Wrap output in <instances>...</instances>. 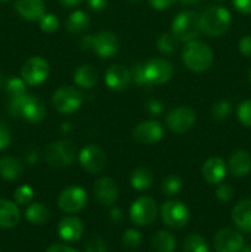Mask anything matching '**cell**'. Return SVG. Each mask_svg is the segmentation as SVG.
I'll return each instance as SVG.
<instances>
[{"instance_id": "cell-1", "label": "cell", "mask_w": 251, "mask_h": 252, "mask_svg": "<svg viewBox=\"0 0 251 252\" xmlns=\"http://www.w3.org/2000/svg\"><path fill=\"white\" fill-rule=\"evenodd\" d=\"M9 112L14 117H21L29 123H41L46 116V108L38 97L30 94L12 98L9 103Z\"/></svg>"}, {"instance_id": "cell-2", "label": "cell", "mask_w": 251, "mask_h": 252, "mask_svg": "<svg viewBox=\"0 0 251 252\" xmlns=\"http://www.w3.org/2000/svg\"><path fill=\"white\" fill-rule=\"evenodd\" d=\"M182 61L189 70L202 73L211 68L213 63V52L204 42L192 39L185 46Z\"/></svg>"}, {"instance_id": "cell-3", "label": "cell", "mask_w": 251, "mask_h": 252, "mask_svg": "<svg viewBox=\"0 0 251 252\" xmlns=\"http://www.w3.org/2000/svg\"><path fill=\"white\" fill-rule=\"evenodd\" d=\"M231 25V15L225 7L212 6L199 17L201 32L207 36L219 37L225 33Z\"/></svg>"}, {"instance_id": "cell-4", "label": "cell", "mask_w": 251, "mask_h": 252, "mask_svg": "<svg viewBox=\"0 0 251 252\" xmlns=\"http://www.w3.org/2000/svg\"><path fill=\"white\" fill-rule=\"evenodd\" d=\"M80 46L84 51H93L100 58H111L120 48L117 36L110 31H101L96 34L83 37Z\"/></svg>"}, {"instance_id": "cell-5", "label": "cell", "mask_w": 251, "mask_h": 252, "mask_svg": "<svg viewBox=\"0 0 251 252\" xmlns=\"http://www.w3.org/2000/svg\"><path fill=\"white\" fill-rule=\"evenodd\" d=\"M76 157V147L70 140H59L47 145L44 159L52 167H66L73 164Z\"/></svg>"}, {"instance_id": "cell-6", "label": "cell", "mask_w": 251, "mask_h": 252, "mask_svg": "<svg viewBox=\"0 0 251 252\" xmlns=\"http://www.w3.org/2000/svg\"><path fill=\"white\" fill-rule=\"evenodd\" d=\"M199 15L194 11L180 12L174 19L171 25L172 33L179 41L189 42L196 38L201 32L199 26Z\"/></svg>"}, {"instance_id": "cell-7", "label": "cell", "mask_w": 251, "mask_h": 252, "mask_svg": "<svg viewBox=\"0 0 251 252\" xmlns=\"http://www.w3.org/2000/svg\"><path fill=\"white\" fill-rule=\"evenodd\" d=\"M83 103V94L74 86H62L52 97V105L59 113L69 115L80 108Z\"/></svg>"}, {"instance_id": "cell-8", "label": "cell", "mask_w": 251, "mask_h": 252, "mask_svg": "<svg viewBox=\"0 0 251 252\" xmlns=\"http://www.w3.org/2000/svg\"><path fill=\"white\" fill-rule=\"evenodd\" d=\"M129 216L135 225H149L157 219V202L148 196L139 197V198L133 202L132 207H130Z\"/></svg>"}, {"instance_id": "cell-9", "label": "cell", "mask_w": 251, "mask_h": 252, "mask_svg": "<svg viewBox=\"0 0 251 252\" xmlns=\"http://www.w3.org/2000/svg\"><path fill=\"white\" fill-rule=\"evenodd\" d=\"M160 216L162 221L169 228L181 229L188 223L189 212L186 204L180 201L165 202L160 209Z\"/></svg>"}, {"instance_id": "cell-10", "label": "cell", "mask_w": 251, "mask_h": 252, "mask_svg": "<svg viewBox=\"0 0 251 252\" xmlns=\"http://www.w3.org/2000/svg\"><path fill=\"white\" fill-rule=\"evenodd\" d=\"M194 122H196V112L187 106H180L169 111L165 117L166 127L171 132L179 133V134L186 133L187 130L191 129Z\"/></svg>"}, {"instance_id": "cell-11", "label": "cell", "mask_w": 251, "mask_h": 252, "mask_svg": "<svg viewBox=\"0 0 251 252\" xmlns=\"http://www.w3.org/2000/svg\"><path fill=\"white\" fill-rule=\"evenodd\" d=\"M144 73L150 86L167 83L174 75V65L167 59L154 58L144 64Z\"/></svg>"}, {"instance_id": "cell-12", "label": "cell", "mask_w": 251, "mask_h": 252, "mask_svg": "<svg viewBox=\"0 0 251 252\" xmlns=\"http://www.w3.org/2000/svg\"><path fill=\"white\" fill-rule=\"evenodd\" d=\"M49 74V65L42 57H32L27 59L21 69L22 80L26 85L37 86L43 83Z\"/></svg>"}, {"instance_id": "cell-13", "label": "cell", "mask_w": 251, "mask_h": 252, "mask_svg": "<svg viewBox=\"0 0 251 252\" xmlns=\"http://www.w3.org/2000/svg\"><path fill=\"white\" fill-rule=\"evenodd\" d=\"M88 203V194L81 187L69 186L61 192L58 206L65 213H78Z\"/></svg>"}, {"instance_id": "cell-14", "label": "cell", "mask_w": 251, "mask_h": 252, "mask_svg": "<svg viewBox=\"0 0 251 252\" xmlns=\"http://www.w3.org/2000/svg\"><path fill=\"white\" fill-rule=\"evenodd\" d=\"M106 161L107 158L105 152L95 144L86 145L79 154V162L89 174H98L102 171L106 166Z\"/></svg>"}, {"instance_id": "cell-15", "label": "cell", "mask_w": 251, "mask_h": 252, "mask_svg": "<svg viewBox=\"0 0 251 252\" xmlns=\"http://www.w3.org/2000/svg\"><path fill=\"white\" fill-rule=\"evenodd\" d=\"M213 245L217 252H240L244 246V238L239 231L224 228L216 234Z\"/></svg>"}, {"instance_id": "cell-16", "label": "cell", "mask_w": 251, "mask_h": 252, "mask_svg": "<svg viewBox=\"0 0 251 252\" xmlns=\"http://www.w3.org/2000/svg\"><path fill=\"white\" fill-rule=\"evenodd\" d=\"M94 196L102 206H112L118 198V185L110 177H101L94 184Z\"/></svg>"}, {"instance_id": "cell-17", "label": "cell", "mask_w": 251, "mask_h": 252, "mask_svg": "<svg viewBox=\"0 0 251 252\" xmlns=\"http://www.w3.org/2000/svg\"><path fill=\"white\" fill-rule=\"evenodd\" d=\"M164 129L157 121H144L133 130V138L140 144H154L162 138Z\"/></svg>"}, {"instance_id": "cell-18", "label": "cell", "mask_w": 251, "mask_h": 252, "mask_svg": "<svg viewBox=\"0 0 251 252\" xmlns=\"http://www.w3.org/2000/svg\"><path fill=\"white\" fill-rule=\"evenodd\" d=\"M130 81H132L130 70L122 64H113L106 70L105 83L111 90H125L129 86Z\"/></svg>"}, {"instance_id": "cell-19", "label": "cell", "mask_w": 251, "mask_h": 252, "mask_svg": "<svg viewBox=\"0 0 251 252\" xmlns=\"http://www.w3.org/2000/svg\"><path fill=\"white\" fill-rule=\"evenodd\" d=\"M84 224L78 217H65L58 224V234L63 240L74 243L83 236Z\"/></svg>"}, {"instance_id": "cell-20", "label": "cell", "mask_w": 251, "mask_h": 252, "mask_svg": "<svg viewBox=\"0 0 251 252\" xmlns=\"http://www.w3.org/2000/svg\"><path fill=\"white\" fill-rule=\"evenodd\" d=\"M202 175L208 184H220L226 175V164L218 157L209 158L202 166Z\"/></svg>"}, {"instance_id": "cell-21", "label": "cell", "mask_w": 251, "mask_h": 252, "mask_svg": "<svg viewBox=\"0 0 251 252\" xmlns=\"http://www.w3.org/2000/svg\"><path fill=\"white\" fill-rule=\"evenodd\" d=\"M15 10L29 21H38L46 14V6L42 0H16Z\"/></svg>"}, {"instance_id": "cell-22", "label": "cell", "mask_w": 251, "mask_h": 252, "mask_svg": "<svg viewBox=\"0 0 251 252\" xmlns=\"http://www.w3.org/2000/svg\"><path fill=\"white\" fill-rule=\"evenodd\" d=\"M229 172L234 177H244L251 171V155L246 150H238L229 159Z\"/></svg>"}, {"instance_id": "cell-23", "label": "cell", "mask_w": 251, "mask_h": 252, "mask_svg": "<svg viewBox=\"0 0 251 252\" xmlns=\"http://www.w3.org/2000/svg\"><path fill=\"white\" fill-rule=\"evenodd\" d=\"M231 219L240 230L251 231V199L240 201L231 211Z\"/></svg>"}, {"instance_id": "cell-24", "label": "cell", "mask_w": 251, "mask_h": 252, "mask_svg": "<svg viewBox=\"0 0 251 252\" xmlns=\"http://www.w3.org/2000/svg\"><path fill=\"white\" fill-rule=\"evenodd\" d=\"M21 214L16 204L7 199L0 198V228L11 229L19 224Z\"/></svg>"}, {"instance_id": "cell-25", "label": "cell", "mask_w": 251, "mask_h": 252, "mask_svg": "<svg viewBox=\"0 0 251 252\" xmlns=\"http://www.w3.org/2000/svg\"><path fill=\"white\" fill-rule=\"evenodd\" d=\"M24 174L22 162L17 158L2 157L0 158V177L7 181H15Z\"/></svg>"}, {"instance_id": "cell-26", "label": "cell", "mask_w": 251, "mask_h": 252, "mask_svg": "<svg viewBox=\"0 0 251 252\" xmlns=\"http://www.w3.org/2000/svg\"><path fill=\"white\" fill-rule=\"evenodd\" d=\"M74 83L81 89H91L97 83V71L89 64L80 65L74 73Z\"/></svg>"}, {"instance_id": "cell-27", "label": "cell", "mask_w": 251, "mask_h": 252, "mask_svg": "<svg viewBox=\"0 0 251 252\" xmlns=\"http://www.w3.org/2000/svg\"><path fill=\"white\" fill-rule=\"evenodd\" d=\"M90 26V17L81 10L71 12L65 21V29L71 33H81Z\"/></svg>"}, {"instance_id": "cell-28", "label": "cell", "mask_w": 251, "mask_h": 252, "mask_svg": "<svg viewBox=\"0 0 251 252\" xmlns=\"http://www.w3.org/2000/svg\"><path fill=\"white\" fill-rule=\"evenodd\" d=\"M153 181H154V176L148 167H137L135 170H133L132 175H130V185L133 189H138V191H145V189H150Z\"/></svg>"}, {"instance_id": "cell-29", "label": "cell", "mask_w": 251, "mask_h": 252, "mask_svg": "<svg viewBox=\"0 0 251 252\" xmlns=\"http://www.w3.org/2000/svg\"><path fill=\"white\" fill-rule=\"evenodd\" d=\"M25 217L33 225H43L49 219V209L43 203H32L25 211Z\"/></svg>"}, {"instance_id": "cell-30", "label": "cell", "mask_w": 251, "mask_h": 252, "mask_svg": "<svg viewBox=\"0 0 251 252\" xmlns=\"http://www.w3.org/2000/svg\"><path fill=\"white\" fill-rule=\"evenodd\" d=\"M152 245L155 252H175L176 250V240L169 231H157L153 238Z\"/></svg>"}, {"instance_id": "cell-31", "label": "cell", "mask_w": 251, "mask_h": 252, "mask_svg": "<svg viewBox=\"0 0 251 252\" xmlns=\"http://www.w3.org/2000/svg\"><path fill=\"white\" fill-rule=\"evenodd\" d=\"M184 252H209V248L203 236L199 234H189L182 245Z\"/></svg>"}, {"instance_id": "cell-32", "label": "cell", "mask_w": 251, "mask_h": 252, "mask_svg": "<svg viewBox=\"0 0 251 252\" xmlns=\"http://www.w3.org/2000/svg\"><path fill=\"white\" fill-rule=\"evenodd\" d=\"M4 88H5V91H6L7 96L10 97V100H12V98H17L20 97V96L27 94L26 83L22 80V78L20 79V78H15V76L9 78L6 80V83H5Z\"/></svg>"}, {"instance_id": "cell-33", "label": "cell", "mask_w": 251, "mask_h": 252, "mask_svg": "<svg viewBox=\"0 0 251 252\" xmlns=\"http://www.w3.org/2000/svg\"><path fill=\"white\" fill-rule=\"evenodd\" d=\"M179 38L174 33H162L157 38V47L161 53L164 54H172L179 47Z\"/></svg>"}, {"instance_id": "cell-34", "label": "cell", "mask_w": 251, "mask_h": 252, "mask_svg": "<svg viewBox=\"0 0 251 252\" xmlns=\"http://www.w3.org/2000/svg\"><path fill=\"white\" fill-rule=\"evenodd\" d=\"M182 186V180L180 179V176L177 175H169L164 179L161 184V191L165 196L167 197H172V196H176L177 193L180 192Z\"/></svg>"}, {"instance_id": "cell-35", "label": "cell", "mask_w": 251, "mask_h": 252, "mask_svg": "<svg viewBox=\"0 0 251 252\" xmlns=\"http://www.w3.org/2000/svg\"><path fill=\"white\" fill-rule=\"evenodd\" d=\"M231 112V103L226 100H220L216 102L212 107V116L214 120L223 121L228 118Z\"/></svg>"}, {"instance_id": "cell-36", "label": "cell", "mask_w": 251, "mask_h": 252, "mask_svg": "<svg viewBox=\"0 0 251 252\" xmlns=\"http://www.w3.org/2000/svg\"><path fill=\"white\" fill-rule=\"evenodd\" d=\"M122 244L123 246L128 249H135L140 246L142 244V235L135 229H128L123 233L122 235Z\"/></svg>"}, {"instance_id": "cell-37", "label": "cell", "mask_w": 251, "mask_h": 252, "mask_svg": "<svg viewBox=\"0 0 251 252\" xmlns=\"http://www.w3.org/2000/svg\"><path fill=\"white\" fill-rule=\"evenodd\" d=\"M39 21V27L43 32L46 33H52V32H56L59 27V20L56 15L53 14H44Z\"/></svg>"}, {"instance_id": "cell-38", "label": "cell", "mask_w": 251, "mask_h": 252, "mask_svg": "<svg viewBox=\"0 0 251 252\" xmlns=\"http://www.w3.org/2000/svg\"><path fill=\"white\" fill-rule=\"evenodd\" d=\"M15 202L19 204H29L33 198V189L29 185H22L17 187L14 194Z\"/></svg>"}, {"instance_id": "cell-39", "label": "cell", "mask_w": 251, "mask_h": 252, "mask_svg": "<svg viewBox=\"0 0 251 252\" xmlns=\"http://www.w3.org/2000/svg\"><path fill=\"white\" fill-rule=\"evenodd\" d=\"M130 74H132V80L134 81L138 86H140V88H150L149 83H148L147 78H145L144 64L143 63L134 64L132 70H130Z\"/></svg>"}, {"instance_id": "cell-40", "label": "cell", "mask_w": 251, "mask_h": 252, "mask_svg": "<svg viewBox=\"0 0 251 252\" xmlns=\"http://www.w3.org/2000/svg\"><path fill=\"white\" fill-rule=\"evenodd\" d=\"M238 118L245 127L251 128V100L240 103L238 108Z\"/></svg>"}, {"instance_id": "cell-41", "label": "cell", "mask_w": 251, "mask_h": 252, "mask_svg": "<svg viewBox=\"0 0 251 252\" xmlns=\"http://www.w3.org/2000/svg\"><path fill=\"white\" fill-rule=\"evenodd\" d=\"M234 189L230 184H218L216 189V196L221 202H230L234 197Z\"/></svg>"}, {"instance_id": "cell-42", "label": "cell", "mask_w": 251, "mask_h": 252, "mask_svg": "<svg viewBox=\"0 0 251 252\" xmlns=\"http://www.w3.org/2000/svg\"><path fill=\"white\" fill-rule=\"evenodd\" d=\"M10 143H11V133L9 127L6 123L0 121V152L9 148Z\"/></svg>"}, {"instance_id": "cell-43", "label": "cell", "mask_w": 251, "mask_h": 252, "mask_svg": "<svg viewBox=\"0 0 251 252\" xmlns=\"http://www.w3.org/2000/svg\"><path fill=\"white\" fill-rule=\"evenodd\" d=\"M85 252H107V248L102 239L95 238L86 245Z\"/></svg>"}, {"instance_id": "cell-44", "label": "cell", "mask_w": 251, "mask_h": 252, "mask_svg": "<svg viewBox=\"0 0 251 252\" xmlns=\"http://www.w3.org/2000/svg\"><path fill=\"white\" fill-rule=\"evenodd\" d=\"M145 108H147L149 113L157 116L162 112L164 106H162V103L160 102L159 100H157V98H150V100H148L147 102H145Z\"/></svg>"}, {"instance_id": "cell-45", "label": "cell", "mask_w": 251, "mask_h": 252, "mask_svg": "<svg viewBox=\"0 0 251 252\" xmlns=\"http://www.w3.org/2000/svg\"><path fill=\"white\" fill-rule=\"evenodd\" d=\"M239 51L244 57L251 58V36H244L239 41Z\"/></svg>"}, {"instance_id": "cell-46", "label": "cell", "mask_w": 251, "mask_h": 252, "mask_svg": "<svg viewBox=\"0 0 251 252\" xmlns=\"http://www.w3.org/2000/svg\"><path fill=\"white\" fill-rule=\"evenodd\" d=\"M233 4L238 11L251 14V0H233Z\"/></svg>"}, {"instance_id": "cell-47", "label": "cell", "mask_w": 251, "mask_h": 252, "mask_svg": "<svg viewBox=\"0 0 251 252\" xmlns=\"http://www.w3.org/2000/svg\"><path fill=\"white\" fill-rule=\"evenodd\" d=\"M177 0H149V4L152 5V7H154L155 10H165L169 9L170 6L176 2Z\"/></svg>"}, {"instance_id": "cell-48", "label": "cell", "mask_w": 251, "mask_h": 252, "mask_svg": "<svg viewBox=\"0 0 251 252\" xmlns=\"http://www.w3.org/2000/svg\"><path fill=\"white\" fill-rule=\"evenodd\" d=\"M108 1L107 0H88V5L91 10L94 11H103L107 7Z\"/></svg>"}, {"instance_id": "cell-49", "label": "cell", "mask_w": 251, "mask_h": 252, "mask_svg": "<svg viewBox=\"0 0 251 252\" xmlns=\"http://www.w3.org/2000/svg\"><path fill=\"white\" fill-rule=\"evenodd\" d=\"M46 252H78L74 250L73 248L68 245H62V244H57V245H52Z\"/></svg>"}, {"instance_id": "cell-50", "label": "cell", "mask_w": 251, "mask_h": 252, "mask_svg": "<svg viewBox=\"0 0 251 252\" xmlns=\"http://www.w3.org/2000/svg\"><path fill=\"white\" fill-rule=\"evenodd\" d=\"M110 216H111V219H112L113 221H116V223H118V221H121L123 219V213L122 211H121L120 208H113L112 211L110 212Z\"/></svg>"}, {"instance_id": "cell-51", "label": "cell", "mask_w": 251, "mask_h": 252, "mask_svg": "<svg viewBox=\"0 0 251 252\" xmlns=\"http://www.w3.org/2000/svg\"><path fill=\"white\" fill-rule=\"evenodd\" d=\"M64 7H75L83 2V0H59Z\"/></svg>"}, {"instance_id": "cell-52", "label": "cell", "mask_w": 251, "mask_h": 252, "mask_svg": "<svg viewBox=\"0 0 251 252\" xmlns=\"http://www.w3.org/2000/svg\"><path fill=\"white\" fill-rule=\"evenodd\" d=\"M26 160L30 162V164H34V162L38 160V153L33 152V153H29L26 155Z\"/></svg>"}, {"instance_id": "cell-53", "label": "cell", "mask_w": 251, "mask_h": 252, "mask_svg": "<svg viewBox=\"0 0 251 252\" xmlns=\"http://www.w3.org/2000/svg\"><path fill=\"white\" fill-rule=\"evenodd\" d=\"M180 2H182V4L185 5H192V4H196L198 0H179Z\"/></svg>"}, {"instance_id": "cell-54", "label": "cell", "mask_w": 251, "mask_h": 252, "mask_svg": "<svg viewBox=\"0 0 251 252\" xmlns=\"http://www.w3.org/2000/svg\"><path fill=\"white\" fill-rule=\"evenodd\" d=\"M5 83H6V80H5L4 75H2V74L0 73V90H1V89L4 88V86H5Z\"/></svg>"}, {"instance_id": "cell-55", "label": "cell", "mask_w": 251, "mask_h": 252, "mask_svg": "<svg viewBox=\"0 0 251 252\" xmlns=\"http://www.w3.org/2000/svg\"><path fill=\"white\" fill-rule=\"evenodd\" d=\"M240 252H251V245L243 246V249H241Z\"/></svg>"}, {"instance_id": "cell-56", "label": "cell", "mask_w": 251, "mask_h": 252, "mask_svg": "<svg viewBox=\"0 0 251 252\" xmlns=\"http://www.w3.org/2000/svg\"><path fill=\"white\" fill-rule=\"evenodd\" d=\"M127 1H130V2H138V1H140V0H127Z\"/></svg>"}, {"instance_id": "cell-57", "label": "cell", "mask_w": 251, "mask_h": 252, "mask_svg": "<svg viewBox=\"0 0 251 252\" xmlns=\"http://www.w3.org/2000/svg\"><path fill=\"white\" fill-rule=\"evenodd\" d=\"M249 80H250V83H251V69H250V71H249Z\"/></svg>"}, {"instance_id": "cell-58", "label": "cell", "mask_w": 251, "mask_h": 252, "mask_svg": "<svg viewBox=\"0 0 251 252\" xmlns=\"http://www.w3.org/2000/svg\"><path fill=\"white\" fill-rule=\"evenodd\" d=\"M1 2H6V1H10V0H0Z\"/></svg>"}, {"instance_id": "cell-59", "label": "cell", "mask_w": 251, "mask_h": 252, "mask_svg": "<svg viewBox=\"0 0 251 252\" xmlns=\"http://www.w3.org/2000/svg\"><path fill=\"white\" fill-rule=\"evenodd\" d=\"M217 1H221V0H217Z\"/></svg>"}]
</instances>
